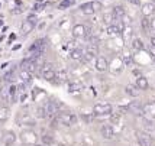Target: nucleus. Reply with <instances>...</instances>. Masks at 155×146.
Returning <instances> with one entry per match:
<instances>
[{"instance_id":"20","label":"nucleus","mask_w":155,"mask_h":146,"mask_svg":"<svg viewBox=\"0 0 155 146\" xmlns=\"http://www.w3.org/2000/svg\"><path fill=\"white\" fill-rule=\"evenodd\" d=\"M112 15H113V18H115L116 22H119V19H122V18L125 16V9H123V6H115L113 10H112Z\"/></svg>"},{"instance_id":"49","label":"nucleus","mask_w":155,"mask_h":146,"mask_svg":"<svg viewBox=\"0 0 155 146\" xmlns=\"http://www.w3.org/2000/svg\"><path fill=\"white\" fill-rule=\"evenodd\" d=\"M35 146H48V145H44V143H42V145H35Z\"/></svg>"},{"instance_id":"42","label":"nucleus","mask_w":155,"mask_h":146,"mask_svg":"<svg viewBox=\"0 0 155 146\" xmlns=\"http://www.w3.org/2000/svg\"><path fill=\"white\" fill-rule=\"evenodd\" d=\"M45 6H47L45 3H38V2H36V5L34 6V10H36V12H38V10H42Z\"/></svg>"},{"instance_id":"38","label":"nucleus","mask_w":155,"mask_h":146,"mask_svg":"<svg viewBox=\"0 0 155 146\" xmlns=\"http://www.w3.org/2000/svg\"><path fill=\"white\" fill-rule=\"evenodd\" d=\"M122 61H123L125 65H130V64H132V57H130V55H125V57L122 58Z\"/></svg>"},{"instance_id":"39","label":"nucleus","mask_w":155,"mask_h":146,"mask_svg":"<svg viewBox=\"0 0 155 146\" xmlns=\"http://www.w3.org/2000/svg\"><path fill=\"white\" fill-rule=\"evenodd\" d=\"M0 94H2V99H5V100L10 97V96H9V88H6V87H5V88H2Z\"/></svg>"},{"instance_id":"22","label":"nucleus","mask_w":155,"mask_h":146,"mask_svg":"<svg viewBox=\"0 0 155 146\" xmlns=\"http://www.w3.org/2000/svg\"><path fill=\"white\" fill-rule=\"evenodd\" d=\"M19 78L22 81H23V83H31V81H32V78H34V74L32 73H29V71H26V70H20L19 71Z\"/></svg>"},{"instance_id":"36","label":"nucleus","mask_w":155,"mask_h":146,"mask_svg":"<svg viewBox=\"0 0 155 146\" xmlns=\"http://www.w3.org/2000/svg\"><path fill=\"white\" fill-rule=\"evenodd\" d=\"M142 123H143V127H145L147 130H154V129H155L154 123H152L151 120H148V119H143V120H142Z\"/></svg>"},{"instance_id":"45","label":"nucleus","mask_w":155,"mask_h":146,"mask_svg":"<svg viewBox=\"0 0 155 146\" xmlns=\"http://www.w3.org/2000/svg\"><path fill=\"white\" fill-rule=\"evenodd\" d=\"M130 3H134V5H138L139 6V0H129Z\"/></svg>"},{"instance_id":"27","label":"nucleus","mask_w":155,"mask_h":146,"mask_svg":"<svg viewBox=\"0 0 155 146\" xmlns=\"http://www.w3.org/2000/svg\"><path fill=\"white\" fill-rule=\"evenodd\" d=\"M136 87L139 90H147L148 88V80L145 77H138L136 78Z\"/></svg>"},{"instance_id":"15","label":"nucleus","mask_w":155,"mask_h":146,"mask_svg":"<svg viewBox=\"0 0 155 146\" xmlns=\"http://www.w3.org/2000/svg\"><path fill=\"white\" fill-rule=\"evenodd\" d=\"M125 29L123 26V23H119V25H110L107 26V33L110 36H117V35H120L122 31Z\"/></svg>"},{"instance_id":"51","label":"nucleus","mask_w":155,"mask_h":146,"mask_svg":"<svg viewBox=\"0 0 155 146\" xmlns=\"http://www.w3.org/2000/svg\"><path fill=\"white\" fill-rule=\"evenodd\" d=\"M152 3H154V5H155V0H152Z\"/></svg>"},{"instance_id":"25","label":"nucleus","mask_w":155,"mask_h":146,"mask_svg":"<svg viewBox=\"0 0 155 146\" xmlns=\"http://www.w3.org/2000/svg\"><path fill=\"white\" fill-rule=\"evenodd\" d=\"M125 91H126V94H129L130 97H138L139 96V88L136 86H132V84H129V86H126L125 87Z\"/></svg>"},{"instance_id":"53","label":"nucleus","mask_w":155,"mask_h":146,"mask_svg":"<svg viewBox=\"0 0 155 146\" xmlns=\"http://www.w3.org/2000/svg\"><path fill=\"white\" fill-rule=\"evenodd\" d=\"M0 52H2V49H0Z\"/></svg>"},{"instance_id":"17","label":"nucleus","mask_w":155,"mask_h":146,"mask_svg":"<svg viewBox=\"0 0 155 146\" xmlns=\"http://www.w3.org/2000/svg\"><path fill=\"white\" fill-rule=\"evenodd\" d=\"M15 140H16V135H15L12 130H7V132L3 133V143H5L6 146L13 145Z\"/></svg>"},{"instance_id":"44","label":"nucleus","mask_w":155,"mask_h":146,"mask_svg":"<svg viewBox=\"0 0 155 146\" xmlns=\"http://www.w3.org/2000/svg\"><path fill=\"white\" fill-rule=\"evenodd\" d=\"M149 52H151L155 57V47H152V45H151V48H149Z\"/></svg>"},{"instance_id":"11","label":"nucleus","mask_w":155,"mask_h":146,"mask_svg":"<svg viewBox=\"0 0 155 146\" xmlns=\"http://www.w3.org/2000/svg\"><path fill=\"white\" fill-rule=\"evenodd\" d=\"M67 80H68L67 71L65 70H58V71H55V75L51 83H54V84H62V83H65Z\"/></svg>"},{"instance_id":"35","label":"nucleus","mask_w":155,"mask_h":146,"mask_svg":"<svg viewBox=\"0 0 155 146\" xmlns=\"http://www.w3.org/2000/svg\"><path fill=\"white\" fill-rule=\"evenodd\" d=\"M142 28H143V31H145V32L151 31V20H149L147 16L142 19Z\"/></svg>"},{"instance_id":"13","label":"nucleus","mask_w":155,"mask_h":146,"mask_svg":"<svg viewBox=\"0 0 155 146\" xmlns=\"http://www.w3.org/2000/svg\"><path fill=\"white\" fill-rule=\"evenodd\" d=\"M96 70L97 71H100V73H103V71H107L109 70V62L106 58H103V57H99L97 60H96Z\"/></svg>"},{"instance_id":"47","label":"nucleus","mask_w":155,"mask_h":146,"mask_svg":"<svg viewBox=\"0 0 155 146\" xmlns=\"http://www.w3.org/2000/svg\"><path fill=\"white\" fill-rule=\"evenodd\" d=\"M151 28H152V29H155V19L151 20Z\"/></svg>"},{"instance_id":"26","label":"nucleus","mask_w":155,"mask_h":146,"mask_svg":"<svg viewBox=\"0 0 155 146\" xmlns=\"http://www.w3.org/2000/svg\"><path fill=\"white\" fill-rule=\"evenodd\" d=\"M16 78V68H10L9 71H6V74L3 75V80L6 81V83H10V81H13Z\"/></svg>"},{"instance_id":"31","label":"nucleus","mask_w":155,"mask_h":146,"mask_svg":"<svg viewBox=\"0 0 155 146\" xmlns=\"http://www.w3.org/2000/svg\"><path fill=\"white\" fill-rule=\"evenodd\" d=\"M132 48L135 51H141V49H143V42L139 38H135V39L132 41Z\"/></svg>"},{"instance_id":"12","label":"nucleus","mask_w":155,"mask_h":146,"mask_svg":"<svg viewBox=\"0 0 155 146\" xmlns=\"http://www.w3.org/2000/svg\"><path fill=\"white\" fill-rule=\"evenodd\" d=\"M136 138H138V142H139V145H141V146H152L151 138H149L147 133L138 132V133H136Z\"/></svg>"},{"instance_id":"8","label":"nucleus","mask_w":155,"mask_h":146,"mask_svg":"<svg viewBox=\"0 0 155 146\" xmlns=\"http://www.w3.org/2000/svg\"><path fill=\"white\" fill-rule=\"evenodd\" d=\"M96 116H110L112 114V106L110 104H96L93 107Z\"/></svg>"},{"instance_id":"21","label":"nucleus","mask_w":155,"mask_h":146,"mask_svg":"<svg viewBox=\"0 0 155 146\" xmlns=\"http://www.w3.org/2000/svg\"><path fill=\"white\" fill-rule=\"evenodd\" d=\"M143 114H148L151 119L155 117V103H147L143 106Z\"/></svg>"},{"instance_id":"32","label":"nucleus","mask_w":155,"mask_h":146,"mask_svg":"<svg viewBox=\"0 0 155 146\" xmlns=\"http://www.w3.org/2000/svg\"><path fill=\"white\" fill-rule=\"evenodd\" d=\"M81 88H83V87H81L80 84L70 83V86H68V91H70L71 94H74V93H78V91H81Z\"/></svg>"},{"instance_id":"1","label":"nucleus","mask_w":155,"mask_h":146,"mask_svg":"<svg viewBox=\"0 0 155 146\" xmlns=\"http://www.w3.org/2000/svg\"><path fill=\"white\" fill-rule=\"evenodd\" d=\"M39 75L44 78V80H47V81H52V78H54V75H55V68L54 65L51 64V62H45V64H42V67H41V70H39Z\"/></svg>"},{"instance_id":"4","label":"nucleus","mask_w":155,"mask_h":146,"mask_svg":"<svg viewBox=\"0 0 155 146\" xmlns=\"http://www.w3.org/2000/svg\"><path fill=\"white\" fill-rule=\"evenodd\" d=\"M100 9H101V5L99 2H87V3H83L80 6V10L84 15H93L97 10H100Z\"/></svg>"},{"instance_id":"50","label":"nucleus","mask_w":155,"mask_h":146,"mask_svg":"<svg viewBox=\"0 0 155 146\" xmlns=\"http://www.w3.org/2000/svg\"><path fill=\"white\" fill-rule=\"evenodd\" d=\"M2 25H3V20H0V26H2Z\"/></svg>"},{"instance_id":"2","label":"nucleus","mask_w":155,"mask_h":146,"mask_svg":"<svg viewBox=\"0 0 155 146\" xmlns=\"http://www.w3.org/2000/svg\"><path fill=\"white\" fill-rule=\"evenodd\" d=\"M20 140L22 143L26 146H35L36 142H38V135L32 130H23L20 133Z\"/></svg>"},{"instance_id":"40","label":"nucleus","mask_w":155,"mask_h":146,"mask_svg":"<svg viewBox=\"0 0 155 146\" xmlns=\"http://www.w3.org/2000/svg\"><path fill=\"white\" fill-rule=\"evenodd\" d=\"M120 119V113H116V114H110V122L112 123H117Z\"/></svg>"},{"instance_id":"29","label":"nucleus","mask_w":155,"mask_h":146,"mask_svg":"<svg viewBox=\"0 0 155 146\" xmlns=\"http://www.w3.org/2000/svg\"><path fill=\"white\" fill-rule=\"evenodd\" d=\"M75 3V0H62L60 5H58V9L60 10H64V9H68V7H71Z\"/></svg>"},{"instance_id":"37","label":"nucleus","mask_w":155,"mask_h":146,"mask_svg":"<svg viewBox=\"0 0 155 146\" xmlns=\"http://www.w3.org/2000/svg\"><path fill=\"white\" fill-rule=\"evenodd\" d=\"M28 20H29V22H32L34 25H36V23H38V16H36V15H34V13L28 15Z\"/></svg>"},{"instance_id":"52","label":"nucleus","mask_w":155,"mask_h":146,"mask_svg":"<svg viewBox=\"0 0 155 146\" xmlns=\"http://www.w3.org/2000/svg\"><path fill=\"white\" fill-rule=\"evenodd\" d=\"M154 62H155V57H154Z\"/></svg>"},{"instance_id":"10","label":"nucleus","mask_w":155,"mask_h":146,"mask_svg":"<svg viewBox=\"0 0 155 146\" xmlns=\"http://www.w3.org/2000/svg\"><path fill=\"white\" fill-rule=\"evenodd\" d=\"M99 55V49H97V47L96 45H88L87 49H86V52H84V57H83V60L84 62H88L90 60H93V58H96Z\"/></svg>"},{"instance_id":"19","label":"nucleus","mask_w":155,"mask_h":146,"mask_svg":"<svg viewBox=\"0 0 155 146\" xmlns=\"http://www.w3.org/2000/svg\"><path fill=\"white\" fill-rule=\"evenodd\" d=\"M155 12V5L154 3H145V5H142V15L143 16H151V15Z\"/></svg>"},{"instance_id":"43","label":"nucleus","mask_w":155,"mask_h":146,"mask_svg":"<svg viewBox=\"0 0 155 146\" xmlns=\"http://www.w3.org/2000/svg\"><path fill=\"white\" fill-rule=\"evenodd\" d=\"M81 117H83V120H84L86 123H90V122L93 120V117H91V116H87V114H83Z\"/></svg>"},{"instance_id":"30","label":"nucleus","mask_w":155,"mask_h":146,"mask_svg":"<svg viewBox=\"0 0 155 146\" xmlns=\"http://www.w3.org/2000/svg\"><path fill=\"white\" fill-rule=\"evenodd\" d=\"M35 114H36V117H38V119H45V117H47V112H45L44 106L36 107V109H35Z\"/></svg>"},{"instance_id":"23","label":"nucleus","mask_w":155,"mask_h":146,"mask_svg":"<svg viewBox=\"0 0 155 146\" xmlns=\"http://www.w3.org/2000/svg\"><path fill=\"white\" fill-rule=\"evenodd\" d=\"M128 110L132 112L134 114H143V107L139 103H130L128 106Z\"/></svg>"},{"instance_id":"48","label":"nucleus","mask_w":155,"mask_h":146,"mask_svg":"<svg viewBox=\"0 0 155 146\" xmlns=\"http://www.w3.org/2000/svg\"><path fill=\"white\" fill-rule=\"evenodd\" d=\"M36 2H38V3H44L45 0H36Z\"/></svg>"},{"instance_id":"9","label":"nucleus","mask_w":155,"mask_h":146,"mask_svg":"<svg viewBox=\"0 0 155 146\" xmlns=\"http://www.w3.org/2000/svg\"><path fill=\"white\" fill-rule=\"evenodd\" d=\"M44 109H45V112H47V117H51V119L55 117L57 114L60 113V112H58V106H57V103H55V101H51V100L47 101V103L44 104Z\"/></svg>"},{"instance_id":"18","label":"nucleus","mask_w":155,"mask_h":146,"mask_svg":"<svg viewBox=\"0 0 155 146\" xmlns=\"http://www.w3.org/2000/svg\"><path fill=\"white\" fill-rule=\"evenodd\" d=\"M34 23L32 22H29V20H23V23H22V26H20V33L22 35H28L29 32H32V29H34Z\"/></svg>"},{"instance_id":"24","label":"nucleus","mask_w":155,"mask_h":146,"mask_svg":"<svg viewBox=\"0 0 155 146\" xmlns=\"http://www.w3.org/2000/svg\"><path fill=\"white\" fill-rule=\"evenodd\" d=\"M83 57H84V51L80 49V48H77V49H73L71 54H70V58L74 61H81L83 60Z\"/></svg>"},{"instance_id":"5","label":"nucleus","mask_w":155,"mask_h":146,"mask_svg":"<svg viewBox=\"0 0 155 146\" xmlns=\"http://www.w3.org/2000/svg\"><path fill=\"white\" fill-rule=\"evenodd\" d=\"M57 117L61 125H64V126H73L77 123V116L73 113H58Z\"/></svg>"},{"instance_id":"14","label":"nucleus","mask_w":155,"mask_h":146,"mask_svg":"<svg viewBox=\"0 0 155 146\" xmlns=\"http://www.w3.org/2000/svg\"><path fill=\"white\" fill-rule=\"evenodd\" d=\"M86 33H87V28L84 25H75L73 28V36L74 38H84Z\"/></svg>"},{"instance_id":"16","label":"nucleus","mask_w":155,"mask_h":146,"mask_svg":"<svg viewBox=\"0 0 155 146\" xmlns=\"http://www.w3.org/2000/svg\"><path fill=\"white\" fill-rule=\"evenodd\" d=\"M100 132H101V136H103L104 139H113V136H115V130H113V127L109 126V125H103Z\"/></svg>"},{"instance_id":"34","label":"nucleus","mask_w":155,"mask_h":146,"mask_svg":"<svg viewBox=\"0 0 155 146\" xmlns=\"http://www.w3.org/2000/svg\"><path fill=\"white\" fill-rule=\"evenodd\" d=\"M115 20V18H113V15L112 13H104V16H103V22L107 25V26H110L112 25V22Z\"/></svg>"},{"instance_id":"3","label":"nucleus","mask_w":155,"mask_h":146,"mask_svg":"<svg viewBox=\"0 0 155 146\" xmlns=\"http://www.w3.org/2000/svg\"><path fill=\"white\" fill-rule=\"evenodd\" d=\"M16 123H18L19 126H28V127H34L35 125H36L35 119L29 113H26V112H22V113L18 114Z\"/></svg>"},{"instance_id":"33","label":"nucleus","mask_w":155,"mask_h":146,"mask_svg":"<svg viewBox=\"0 0 155 146\" xmlns=\"http://www.w3.org/2000/svg\"><path fill=\"white\" fill-rule=\"evenodd\" d=\"M41 142H42L44 145H48V146H49V145H52L55 140H54V138H52L51 135H44V136L41 138Z\"/></svg>"},{"instance_id":"46","label":"nucleus","mask_w":155,"mask_h":146,"mask_svg":"<svg viewBox=\"0 0 155 146\" xmlns=\"http://www.w3.org/2000/svg\"><path fill=\"white\" fill-rule=\"evenodd\" d=\"M151 45H152V47H155V36H152V38H151Z\"/></svg>"},{"instance_id":"41","label":"nucleus","mask_w":155,"mask_h":146,"mask_svg":"<svg viewBox=\"0 0 155 146\" xmlns=\"http://www.w3.org/2000/svg\"><path fill=\"white\" fill-rule=\"evenodd\" d=\"M16 93H18V87L16 86H12L10 88H9V96H10V97H13Z\"/></svg>"},{"instance_id":"7","label":"nucleus","mask_w":155,"mask_h":146,"mask_svg":"<svg viewBox=\"0 0 155 146\" xmlns=\"http://www.w3.org/2000/svg\"><path fill=\"white\" fill-rule=\"evenodd\" d=\"M45 48H47V39H44V38H42V39H36L31 47L28 48V54L29 52L31 54L32 52H44Z\"/></svg>"},{"instance_id":"6","label":"nucleus","mask_w":155,"mask_h":146,"mask_svg":"<svg viewBox=\"0 0 155 146\" xmlns=\"http://www.w3.org/2000/svg\"><path fill=\"white\" fill-rule=\"evenodd\" d=\"M20 70H26V71H29V73L35 74L36 71H38V64L35 62V61H32L31 58H25V60H22V62L19 64Z\"/></svg>"},{"instance_id":"28","label":"nucleus","mask_w":155,"mask_h":146,"mask_svg":"<svg viewBox=\"0 0 155 146\" xmlns=\"http://www.w3.org/2000/svg\"><path fill=\"white\" fill-rule=\"evenodd\" d=\"M9 114H10V112L7 107H0V122H6L9 119Z\"/></svg>"}]
</instances>
